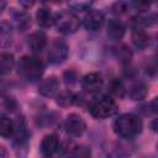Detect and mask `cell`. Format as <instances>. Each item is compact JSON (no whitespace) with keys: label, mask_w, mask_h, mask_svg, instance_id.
<instances>
[{"label":"cell","mask_w":158,"mask_h":158,"mask_svg":"<svg viewBox=\"0 0 158 158\" xmlns=\"http://www.w3.org/2000/svg\"><path fill=\"white\" fill-rule=\"evenodd\" d=\"M54 26L60 33L70 35L79 28L80 20L75 12L70 10H63L57 15H54Z\"/></svg>","instance_id":"obj_4"},{"label":"cell","mask_w":158,"mask_h":158,"mask_svg":"<svg viewBox=\"0 0 158 158\" xmlns=\"http://www.w3.org/2000/svg\"><path fill=\"white\" fill-rule=\"evenodd\" d=\"M105 23V16L98 10H89L83 19V25L89 31H99Z\"/></svg>","instance_id":"obj_8"},{"label":"cell","mask_w":158,"mask_h":158,"mask_svg":"<svg viewBox=\"0 0 158 158\" xmlns=\"http://www.w3.org/2000/svg\"><path fill=\"white\" fill-rule=\"evenodd\" d=\"M80 84H81V88H83V90L85 93L96 94L102 89L104 79L99 73H89V74L83 77Z\"/></svg>","instance_id":"obj_7"},{"label":"cell","mask_w":158,"mask_h":158,"mask_svg":"<svg viewBox=\"0 0 158 158\" xmlns=\"http://www.w3.org/2000/svg\"><path fill=\"white\" fill-rule=\"evenodd\" d=\"M109 91L112 96H116V98H122L123 94H125V86L122 84V81L120 79H112L110 81V85H109ZM111 96V98H112Z\"/></svg>","instance_id":"obj_24"},{"label":"cell","mask_w":158,"mask_h":158,"mask_svg":"<svg viewBox=\"0 0 158 158\" xmlns=\"http://www.w3.org/2000/svg\"><path fill=\"white\" fill-rule=\"evenodd\" d=\"M5 7H6V1H4V0H0V14L5 10Z\"/></svg>","instance_id":"obj_29"},{"label":"cell","mask_w":158,"mask_h":158,"mask_svg":"<svg viewBox=\"0 0 158 158\" xmlns=\"http://www.w3.org/2000/svg\"><path fill=\"white\" fill-rule=\"evenodd\" d=\"M36 20H37V23L43 28H47L54 25V15L48 7L38 9L36 12Z\"/></svg>","instance_id":"obj_15"},{"label":"cell","mask_w":158,"mask_h":158,"mask_svg":"<svg viewBox=\"0 0 158 158\" xmlns=\"http://www.w3.org/2000/svg\"><path fill=\"white\" fill-rule=\"evenodd\" d=\"M11 137L14 139V143L17 147H23L27 143L28 133H27L25 120L22 117H19L16 121H14V132Z\"/></svg>","instance_id":"obj_11"},{"label":"cell","mask_w":158,"mask_h":158,"mask_svg":"<svg viewBox=\"0 0 158 158\" xmlns=\"http://www.w3.org/2000/svg\"><path fill=\"white\" fill-rule=\"evenodd\" d=\"M148 94V85L143 80H137L130 89V96L132 100H142Z\"/></svg>","instance_id":"obj_17"},{"label":"cell","mask_w":158,"mask_h":158,"mask_svg":"<svg viewBox=\"0 0 158 158\" xmlns=\"http://www.w3.org/2000/svg\"><path fill=\"white\" fill-rule=\"evenodd\" d=\"M12 41V25L7 21H0V47H6Z\"/></svg>","instance_id":"obj_19"},{"label":"cell","mask_w":158,"mask_h":158,"mask_svg":"<svg viewBox=\"0 0 158 158\" xmlns=\"http://www.w3.org/2000/svg\"><path fill=\"white\" fill-rule=\"evenodd\" d=\"M67 157L68 158H91V151L86 146L74 144V147L70 149Z\"/></svg>","instance_id":"obj_23"},{"label":"cell","mask_w":158,"mask_h":158,"mask_svg":"<svg viewBox=\"0 0 158 158\" xmlns=\"http://www.w3.org/2000/svg\"><path fill=\"white\" fill-rule=\"evenodd\" d=\"M91 2H88V1H79V2H70L69 6L73 9V12L74 11H84V10H89Z\"/></svg>","instance_id":"obj_27"},{"label":"cell","mask_w":158,"mask_h":158,"mask_svg":"<svg viewBox=\"0 0 158 158\" xmlns=\"http://www.w3.org/2000/svg\"><path fill=\"white\" fill-rule=\"evenodd\" d=\"M14 22L19 31L23 32L31 26V16L26 11H16L14 12Z\"/></svg>","instance_id":"obj_18"},{"label":"cell","mask_w":158,"mask_h":158,"mask_svg":"<svg viewBox=\"0 0 158 158\" xmlns=\"http://www.w3.org/2000/svg\"><path fill=\"white\" fill-rule=\"evenodd\" d=\"M44 67L40 58L35 56H23L17 63L19 75L28 83H35L41 79Z\"/></svg>","instance_id":"obj_2"},{"label":"cell","mask_w":158,"mask_h":158,"mask_svg":"<svg viewBox=\"0 0 158 158\" xmlns=\"http://www.w3.org/2000/svg\"><path fill=\"white\" fill-rule=\"evenodd\" d=\"M15 106H16L15 100L11 96H9L7 94L0 91V117L11 112L15 109Z\"/></svg>","instance_id":"obj_21"},{"label":"cell","mask_w":158,"mask_h":158,"mask_svg":"<svg viewBox=\"0 0 158 158\" xmlns=\"http://www.w3.org/2000/svg\"><path fill=\"white\" fill-rule=\"evenodd\" d=\"M27 44L32 52H41L47 46V36L42 31L32 32L27 38Z\"/></svg>","instance_id":"obj_13"},{"label":"cell","mask_w":158,"mask_h":158,"mask_svg":"<svg viewBox=\"0 0 158 158\" xmlns=\"http://www.w3.org/2000/svg\"><path fill=\"white\" fill-rule=\"evenodd\" d=\"M86 123L84 118L78 114H69L64 121V130L70 137H79L84 133Z\"/></svg>","instance_id":"obj_6"},{"label":"cell","mask_w":158,"mask_h":158,"mask_svg":"<svg viewBox=\"0 0 158 158\" xmlns=\"http://www.w3.org/2000/svg\"><path fill=\"white\" fill-rule=\"evenodd\" d=\"M48 158H52V157H48Z\"/></svg>","instance_id":"obj_31"},{"label":"cell","mask_w":158,"mask_h":158,"mask_svg":"<svg viewBox=\"0 0 158 158\" xmlns=\"http://www.w3.org/2000/svg\"><path fill=\"white\" fill-rule=\"evenodd\" d=\"M89 112L94 118H109L117 112V104L111 96H100L90 102Z\"/></svg>","instance_id":"obj_3"},{"label":"cell","mask_w":158,"mask_h":158,"mask_svg":"<svg viewBox=\"0 0 158 158\" xmlns=\"http://www.w3.org/2000/svg\"><path fill=\"white\" fill-rule=\"evenodd\" d=\"M56 102H57V105L60 106V107L72 106L73 104L77 102V95L73 94V93L69 91V90L60 91L59 94L56 95Z\"/></svg>","instance_id":"obj_20"},{"label":"cell","mask_w":158,"mask_h":158,"mask_svg":"<svg viewBox=\"0 0 158 158\" xmlns=\"http://www.w3.org/2000/svg\"><path fill=\"white\" fill-rule=\"evenodd\" d=\"M15 57L10 52L0 53V75H6L12 72L15 67Z\"/></svg>","instance_id":"obj_16"},{"label":"cell","mask_w":158,"mask_h":158,"mask_svg":"<svg viewBox=\"0 0 158 158\" xmlns=\"http://www.w3.org/2000/svg\"><path fill=\"white\" fill-rule=\"evenodd\" d=\"M68 56V46L62 40H53L47 49V59L51 64H60Z\"/></svg>","instance_id":"obj_5"},{"label":"cell","mask_w":158,"mask_h":158,"mask_svg":"<svg viewBox=\"0 0 158 158\" xmlns=\"http://www.w3.org/2000/svg\"><path fill=\"white\" fill-rule=\"evenodd\" d=\"M142 120L135 114H122L117 116L112 123L114 132L125 139H132L142 132Z\"/></svg>","instance_id":"obj_1"},{"label":"cell","mask_w":158,"mask_h":158,"mask_svg":"<svg viewBox=\"0 0 158 158\" xmlns=\"http://www.w3.org/2000/svg\"><path fill=\"white\" fill-rule=\"evenodd\" d=\"M106 32H107V36H109L111 40L118 41V40H121V38L125 36L126 26H125V23H123L121 20H118V19H112V20H110L109 23H107Z\"/></svg>","instance_id":"obj_14"},{"label":"cell","mask_w":158,"mask_h":158,"mask_svg":"<svg viewBox=\"0 0 158 158\" xmlns=\"http://www.w3.org/2000/svg\"><path fill=\"white\" fill-rule=\"evenodd\" d=\"M14 132V121L9 118L7 116H1L0 117V136L9 138L12 136Z\"/></svg>","instance_id":"obj_22"},{"label":"cell","mask_w":158,"mask_h":158,"mask_svg":"<svg viewBox=\"0 0 158 158\" xmlns=\"http://www.w3.org/2000/svg\"><path fill=\"white\" fill-rule=\"evenodd\" d=\"M116 56L122 64H128L131 60V51L126 46H120L116 49Z\"/></svg>","instance_id":"obj_25"},{"label":"cell","mask_w":158,"mask_h":158,"mask_svg":"<svg viewBox=\"0 0 158 158\" xmlns=\"http://www.w3.org/2000/svg\"><path fill=\"white\" fill-rule=\"evenodd\" d=\"M131 38L133 44L139 49H146L151 44V36L147 32V28L142 26H133Z\"/></svg>","instance_id":"obj_10"},{"label":"cell","mask_w":158,"mask_h":158,"mask_svg":"<svg viewBox=\"0 0 158 158\" xmlns=\"http://www.w3.org/2000/svg\"><path fill=\"white\" fill-rule=\"evenodd\" d=\"M128 6H130V5H127L126 2H116V4H114V6H112L114 14H116V15H121V14H123V12L127 11Z\"/></svg>","instance_id":"obj_28"},{"label":"cell","mask_w":158,"mask_h":158,"mask_svg":"<svg viewBox=\"0 0 158 158\" xmlns=\"http://www.w3.org/2000/svg\"><path fill=\"white\" fill-rule=\"evenodd\" d=\"M59 91V80L56 75L47 77L38 85V93L44 98H52Z\"/></svg>","instance_id":"obj_9"},{"label":"cell","mask_w":158,"mask_h":158,"mask_svg":"<svg viewBox=\"0 0 158 158\" xmlns=\"http://www.w3.org/2000/svg\"><path fill=\"white\" fill-rule=\"evenodd\" d=\"M63 79H64V83H65L67 86H72V85H74V84L78 81L79 75H78V73H77L75 70L69 69V70H65V72H64Z\"/></svg>","instance_id":"obj_26"},{"label":"cell","mask_w":158,"mask_h":158,"mask_svg":"<svg viewBox=\"0 0 158 158\" xmlns=\"http://www.w3.org/2000/svg\"><path fill=\"white\" fill-rule=\"evenodd\" d=\"M40 149H41V153L43 154V157H46V158L52 157L59 149V139H58V137L54 133L46 135L41 141Z\"/></svg>","instance_id":"obj_12"},{"label":"cell","mask_w":158,"mask_h":158,"mask_svg":"<svg viewBox=\"0 0 158 158\" xmlns=\"http://www.w3.org/2000/svg\"><path fill=\"white\" fill-rule=\"evenodd\" d=\"M141 158H154L153 156H143V157H141Z\"/></svg>","instance_id":"obj_30"}]
</instances>
